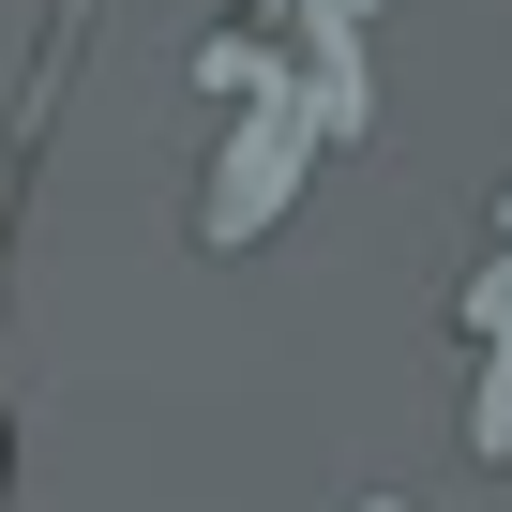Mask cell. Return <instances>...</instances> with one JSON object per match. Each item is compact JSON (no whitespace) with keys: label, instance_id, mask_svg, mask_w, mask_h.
Masks as SVG:
<instances>
[]
</instances>
